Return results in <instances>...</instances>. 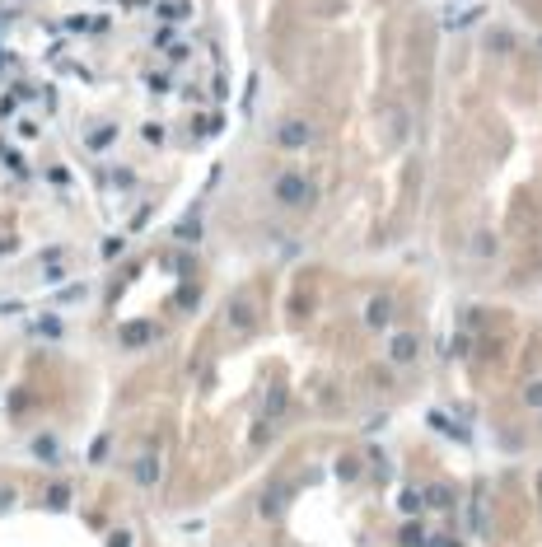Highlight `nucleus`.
Returning a JSON list of instances; mask_svg holds the SVG:
<instances>
[{"instance_id": "obj_4", "label": "nucleus", "mask_w": 542, "mask_h": 547, "mask_svg": "<svg viewBox=\"0 0 542 547\" xmlns=\"http://www.w3.org/2000/svg\"><path fill=\"white\" fill-rule=\"evenodd\" d=\"M528 403H533V407H542V384H528Z\"/></svg>"}, {"instance_id": "obj_3", "label": "nucleus", "mask_w": 542, "mask_h": 547, "mask_svg": "<svg viewBox=\"0 0 542 547\" xmlns=\"http://www.w3.org/2000/svg\"><path fill=\"white\" fill-rule=\"evenodd\" d=\"M412 351H416V342H412V337H402V342H393V356H398V360H407Z\"/></svg>"}, {"instance_id": "obj_2", "label": "nucleus", "mask_w": 542, "mask_h": 547, "mask_svg": "<svg viewBox=\"0 0 542 547\" xmlns=\"http://www.w3.org/2000/svg\"><path fill=\"white\" fill-rule=\"evenodd\" d=\"M299 183H304V178H285V188H280V192H285L290 202H299V197H304V188H299Z\"/></svg>"}, {"instance_id": "obj_1", "label": "nucleus", "mask_w": 542, "mask_h": 547, "mask_svg": "<svg viewBox=\"0 0 542 547\" xmlns=\"http://www.w3.org/2000/svg\"><path fill=\"white\" fill-rule=\"evenodd\" d=\"M280 141L290 145V150H299V145L309 141V126H304V122H285V126H280Z\"/></svg>"}]
</instances>
